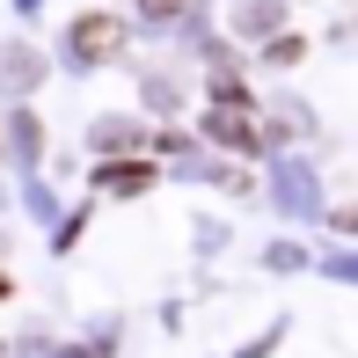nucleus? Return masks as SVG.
Instances as JSON below:
<instances>
[{"label": "nucleus", "instance_id": "f257e3e1", "mask_svg": "<svg viewBox=\"0 0 358 358\" xmlns=\"http://www.w3.org/2000/svg\"><path fill=\"white\" fill-rule=\"evenodd\" d=\"M117 44H124V22H117V15H80V22H73V52L80 59H110Z\"/></svg>", "mask_w": 358, "mask_h": 358}, {"label": "nucleus", "instance_id": "f03ea898", "mask_svg": "<svg viewBox=\"0 0 358 358\" xmlns=\"http://www.w3.org/2000/svg\"><path fill=\"white\" fill-rule=\"evenodd\" d=\"M205 132H213L220 146H241V154H249V146H256V117H249V110H234V103H220L213 117H205Z\"/></svg>", "mask_w": 358, "mask_h": 358}, {"label": "nucleus", "instance_id": "7ed1b4c3", "mask_svg": "<svg viewBox=\"0 0 358 358\" xmlns=\"http://www.w3.org/2000/svg\"><path fill=\"white\" fill-rule=\"evenodd\" d=\"M103 183H110V190H146V183H154V169H139V161H132V169H103Z\"/></svg>", "mask_w": 358, "mask_h": 358}, {"label": "nucleus", "instance_id": "20e7f679", "mask_svg": "<svg viewBox=\"0 0 358 358\" xmlns=\"http://www.w3.org/2000/svg\"><path fill=\"white\" fill-rule=\"evenodd\" d=\"M176 8H183V0H146V15H176Z\"/></svg>", "mask_w": 358, "mask_h": 358}, {"label": "nucleus", "instance_id": "39448f33", "mask_svg": "<svg viewBox=\"0 0 358 358\" xmlns=\"http://www.w3.org/2000/svg\"><path fill=\"white\" fill-rule=\"evenodd\" d=\"M8 292H15V285H8V271H0V300H8Z\"/></svg>", "mask_w": 358, "mask_h": 358}]
</instances>
